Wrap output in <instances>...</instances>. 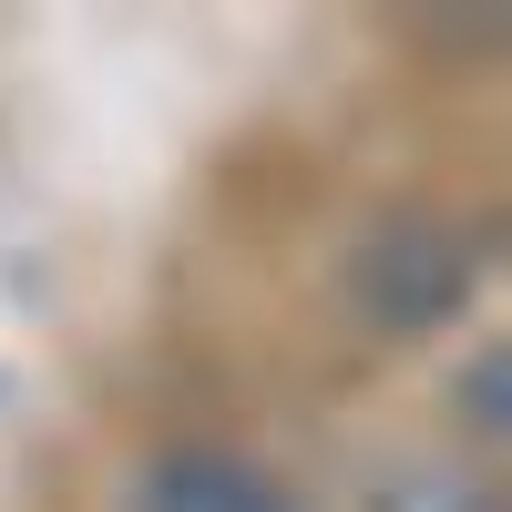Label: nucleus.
Wrapping results in <instances>:
<instances>
[{
  "instance_id": "3",
  "label": "nucleus",
  "mask_w": 512,
  "mask_h": 512,
  "mask_svg": "<svg viewBox=\"0 0 512 512\" xmlns=\"http://www.w3.org/2000/svg\"><path fill=\"white\" fill-rule=\"evenodd\" d=\"M369 512H492V482L451 472V461H420V472H390Z\"/></svg>"
},
{
  "instance_id": "4",
  "label": "nucleus",
  "mask_w": 512,
  "mask_h": 512,
  "mask_svg": "<svg viewBox=\"0 0 512 512\" xmlns=\"http://www.w3.org/2000/svg\"><path fill=\"white\" fill-rule=\"evenodd\" d=\"M502 390H512V349H502V338H482V359L461 369V420H472L482 441H502V431H512V410H502Z\"/></svg>"
},
{
  "instance_id": "2",
  "label": "nucleus",
  "mask_w": 512,
  "mask_h": 512,
  "mask_svg": "<svg viewBox=\"0 0 512 512\" xmlns=\"http://www.w3.org/2000/svg\"><path fill=\"white\" fill-rule=\"evenodd\" d=\"M134 512H297V502L236 451H164L134 492Z\"/></svg>"
},
{
  "instance_id": "1",
  "label": "nucleus",
  "mask_w": 512,
  "mask_h": 512,
  "mask_svg": "<svg viewBox=\"0 0 512 512\" xmlns=\"http://www.w3.org/2000/svg\"><path fill=\"white\" fill-rule=\"evenodd\" d=\"M472 236L441 226V216H390L369 246H359V308L379 328H431L472 297Z\"/></svg>"
}]
</instances>
